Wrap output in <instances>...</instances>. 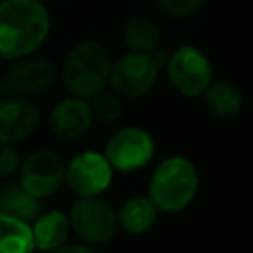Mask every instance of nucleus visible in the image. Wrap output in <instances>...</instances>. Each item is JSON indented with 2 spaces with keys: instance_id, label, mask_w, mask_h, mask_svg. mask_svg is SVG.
I'll return each instance as SVG.
<instances>
[{
  "instance_id": "21",
  "label": "nucleus",
  "mask_w": 253,
  "mask_h": 253,
  "mask_svg": "<svg viewBox=\"0 0 253 253\" xmlns=\"http://www.w3.org/2000/svg\"><path fill=\"white\" fill-rule=\"evenodd\" d=\"M156 2L172 18H188L204 6V0H156Z\"/></svg>"
},
{
  "instance_id": "17",
  "label": "nucleus",
  "mask_w": 253,
  "mask_h": 253,
  "mask_svg": "<svg viewBox=\"0 0 253 253\" xmlns=\"http://www.w3.org/2000/svg\"><path fill=\"white\" fill-rule=\"evenodd\" d=\"M34 249L32 225L0 211V253H32Z\"/></svg>"
},
{
  "instance_id": "19",
  "label": "nucleus",
  "mask_w": 253,
  "mask_h": 253,
  "mask_svg": "<svg viewBox=\"0 0 253 253\" xmlns=\"http://www.w3.org/2000/svg\"><path fill=\"white\" fill-rule=\"evenodd\" d=\"M89 107H91V113H93V121L95 123H103V125L115 123L123 113L121 97L113 89L111 91L103 89L97 95H93L89 99Z\"/></svg>"
},
{
  "instance_id": "15",
  "label": "nucleus",
  "mask_w": 253,
  "mask_h": 253,
  "mask_svg": "<svg viewBox=\"0 0 253 253\" xmlns=\"http://www.w3.org/2000/svg\"><path fill=\"white\" fill-rule=\"evenodd\" d=\"M0 211L32 223L40 215V200L18 180H8L0 184Z\"/></svg>"
},
{
  "instance_id": "8",
  "label": "nucleus",
  "mask_w": 253,
  "mask_h": 253,
  "mask_svg": "<svg viewBox=\"0 0 253 253\" xmlns=\"http://www.w3.org/2000/svg\"><path fill=\"white\" fill-rule=\"evenodd\" d=\"M166 73L172 87L184 97H200L211 81V63L196 45L176 47L166 61Z\"/></svg>"
},
{
  "instance_id": "4",
  "label": "nucleus",
  "mask_w": 253,
  "mask_h": 253,
  "mask_svg": "<svg viewBox=\"0 0 253 253\" xmlns=\"http://www.w3.org/2000/svg\"><path fill=\"white\" fill-rule=\"evenodd\" d=\"M71 231L87 245H101L115 237L117 210L101 196H79L69 213Z\"/></svg>"
},
{
  "instance_id": "23",
  "label": "nucleus",
  "mask_w": 253,
  "mask_h": 253,
  "mask_svg": "<svg viewBox=\"0 0 253 253\" xmlns=\"http://www.w3.org/2000/svg\"><path fill=\"white\" fill-rule=\"evenodd\" d=\"M0 67H2V57H0Z\"/></svg>"
},
{
  "instance_id": "1",
  "label": "nucleus",
  "mask_w": 253,
  "mask_h": 253,
  "mask_svg": "<svg viewBox=\"0 0 253 253\" xmlns=\"http://www.w3.org/2000/svg\"><path fill=\"white\" fill-rule=\"evenodd\" d=\"M51 18L40 0L0 2V57L18 59L34 53L47 38Z\"/></svg>"
},
{
  "instance_id": "9",
  "label": "nucleus",
  "mask_w": 253,
  "mask_h": 253,
  "mask_svg": "<svg viewBox=\"0 0 253 253\" xmlns=\"http://www.w3.org/2000/svg\"><path fill=\"white\" fill-rule=\"evenodd\" d=\"M154 156V138L142 126L119 128L105 144V158L119 172L144 168Z\"/></svg>"
},
{
  "instance_id": "11",
  "label": "nucleus",
  "mask_w": 253,
  "mask_h": 253,
  "mask_svg": "<svg viewBox=\"0 0 253 253\" xmlns=\"http://www.w3.org/2000/svg\"><path fill=\"white\" fill-rule=\"evenodd\" d=\"M40 123V111L28 97L8 95L0 99V142L28 138Z\"/></svg>"
},
{
  "instance_id": "18",
  "label": "nucleus",
  "mask_w": 253,
  "mask_h": 253,
  "mask_svg": "<svg viewBox=\"0 0 253 253\" xmlns=\"http://www.w3.org/2000/svg\"><path fill=\"white\" fill-rule=\"evenodd\" d=\"M158 26L146 16H130L123 26V42L128 51L150 53L158 47Z\"/></svg>"
},
{
  "instance_id": "13",
  "label": "nucleus",
  "mask_w": 253,
  "mask_h": 253,
  "mask_svg": "<svg viewBox=\"0 0 253 253\" xmlns=\"http://www.w3.org/2000/svg\"><path fill=\"white\" fill-rule=\"evenodd\" d=\"M30 225H32L34 247L40 251H45V253L67 243V239L71 235L69 215L59 210H49V211L40 213Z\"/></svg>"
},
{
  "instance_id": "7",
  "label": "nucleus",
  "mask_w": 253,
  "mask_h": 253,
  "mask_svg": "<svg viewBox=\"0 0 253 253\" xmlns=\"http://www.w3.org/2000/svg\"><path fill=\"white\" fill-rule=\"evenodd\" d=\"M65 166L67 162L59 152L40 148L22 160L18 168V182L38 200H45L57 194L65 184Z\"/></svg>"
},
{
  "instance_id": "20",
  "label": "nucleus",
  "mask_w": 253,
  "mask_h": 253,
  "mask_svg": "<svg viewBox=\"0 0 253 253\" xmlns=\"http://www.w3.org/2000/svg\"><path fill=\"white\" fill-rule=\"evenodd\" d=\"M22 164L20 150L12 142H0V178H12Z\"/></svg>"
},
{
  "instance_id": "5",
  "label": "nucleus",
  "mask_w": 253,
  "mask_h": 253,
  "mask_svg": "<svg viewBox=\"0 0 253 253\" xmlns=\"http://www.w3.org/2000/svg\"><path fill=\"white\" fill-rule=\"evenodd\" d=\"M158 71L150 53L128 51L111 63L109 85L121 99H140L156 85Z\"/></svg>"
},
{
  "instance_id": "2",
  "label": "nucleus",
  "mask_w": 253,
  "mask_h": 253,
  "mask_svg": "<svg viewBox=\"0 0 253 253\" xmlns=\"http://www.w3.org/2000/svg\"><path fill=\"white\" fill-rule=\"evenodd\" d=\"M111 63L113 59L103 43L95 40H85L75 43L65 53L59 75L69 95L91 99L107 87Z\"/></svg>"
},
{
  "instance_id": "22",
  "label": "nucleus",
  "mask_w": 253,
  "mask_h": 253,
  "mask_svg": "<svg viewBox=\"0 0 253 253\" xmlns=\"http://www.w3.org/2000/svg\"><path fill=\"white\" fill-rule=\"evenodd\" d=\"M49 253H95V251L85 243H63L61 247H57Z\"/></svg>"
},
{
  "instance_id": "6",
  "label": "nucleus",
  "mask_w": 253,
  "mask_h": 253,
  "mask_svg": "<svg viewBox=\"0 0 253 253\" xmlns=\"http://www.w3.org/2000/svg\"><path fill=\"white\" fill-rule=\"evenodd\" d=\"M57 79L55 65L40 55H24L12 59V65L0 79V95L34 97L49 91Z\"/></svg>"
},
{
  "instance_id": "16",
  "label": "nucleus",
  "mask_w": 253,
  "mask_h": 253,
  "mask_svg": "<svg viewBox=\"0 0 253 253\" xmlns=\"http://www.w3.org/2000/svg\"><path fill=\"white\" fill-rule=\"evenodd\" d=\"M202 97L215 117H233L243 107V93L231 81H210Z\"/></svg>"
},
{
  "instance_id": "12",
  "label": "nucleus",
  "mask_w": 253,
  "mask_h": 253,
  "mask_svg": "<svg viewBox=\"0 0 253 253\" xmlns=\"http://www.w3.org/2000/svg\"><path fill=\"white\" fill-rule=\"evenodd\" d=\"M93 113L89 99L69 95L55 103L49 113L51 132L61 140H77L93 126Z\"/></svg>"
},
{
  "instance_id": "10",
  "label": "nucleus",
  "mask_w": 253,
  "mask_h": 253,
  "mask_svg": "<svg viewBox=\"0 0 253 253\" xmlns=\"http://www.w3.org/2000/svg\"><path fill=\"white\" fill-rule=\"evenodd\" d=\"M111 182L113 166L97 150H83L65 166V184L77 196H101Z\"/></svg>"
},
{
  "instance_id": "14",
  "label": "nucleus",
  "mask_w": 253,
  "mask_h": 253,
  "mask_svg": "<svg viewBox=\"0 0 253 253\" xmlns=\"http://www.w3.org/2000/svg\"><path fill=\"white\" fill-rule=\"evenodd\" d=\"M156 217H158V208L154 206V202L150 200L148 194L146 196H142V194L130 196L117 210L119 225L130 235L146 233L156 223Z\"/></svg>"
},
{
  "instance_id": "3",
  "label": "nucleus",
  "mask_w": 253,
  "mask_h": 253,
  "mask_svg": "<svg viewBox=\"0 0 253 253\" xmlns=\"http://www.w3.org/2000/svg\"><path fill=\"white\" fill-rule=\"evenodd\" d=\"M200 176L196 166L186 156H168L148 180V196L158 211L178 213L186 210L198 194Z\"/></svg>"
}]
</instances>
